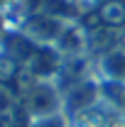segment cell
<instances>
[{
	"mask_svg": "<svg viewBox=\"0 0 125 127\" xmlns=\"http://www.w3.org/2000/svg\"><path fill=\"white\" fill-rule=\"evenodd\" d=\"M66 25L69 22H64L59 17H52L47 12H32V15L22 17L20 30L25 32L34 44H39V47H54Z\"/></svg>",
	"mask_w": 125,
	"mask_h": 127,
	"instance_id": "obj_1",
	"label": "cell"
},
{
	"mask_svg": "<svg viewBox=\"0 0 125 127\" xmlns=\"http://www.w3.org/2000/svg\"><path fill=\"white\" fill-rule=\"evenodd\" d=\"M25 105H27V112L32 115V120L52 117V115H59L62 95H59L57 86L52 81H39V83H34L30 88Z\"/></svg>",
	"mask_w": 125,
	"mask_h": 127,
	"instance_id": "obj_2",
	"label": "cell"
},
{
	"mask_svg": "<svg viewBox=\"0 0 125 127\" xmlns=\"http://www.w3.org/2000/svg\"><path fill=\"white\" fill-rule=\"evenodd\" d=\"M27 66L39 76V81H49L59 71V49L57 47H37V51L32 54Z\"/></svg>",
	"mask_w": 125,
	"mask_h": 127,
	"instance_id": "obj_3",
	"label": "cell"
},
{
	"mask_svg": "<svg viewBox=\"0 0 125 127\" xmlns=\"http://www.w3.org/2000/svg\"><path fill=\"white\" fill-rule=\"evenodd\" d=\"M103 76L115 83H125V51H108L101 59Z\"/></svg>",
	"mask_w": 125,
	"mask_h": 127,
	"instance_id": "obj_4",
	"label": "cell"
},
{
	"mask_svg": "<svg viewBox=\"0 0 125 127\" xmlns=\"http://www.w3.org/2000/svg\"><path fill=\"white\" fill-rule=\"evenodd\" d=\"M101 93H103V98H108L118 110H125V83L106 81V83H103V88H101Z\"/></svg>",
	"mask_w": 125,
	"mask_h": 127,
	"instance_id": "obj_5",
	"label": "cell"
},
{
	"mask_svg": "<svg viewBox=\"0 0 125 127\" xmlns=\"http://www.w3.org/2000/svg\"><path fill=\"white\" fill-rule=\"evenodd\" d=\"M32 127H62V117L52 115V117H42V120H32Z\"/></svg>",
	"mask_w": 125,
	"mask_h": 127,
	"instance_id": "obj_6",
	"label": "cell"
},
{
	"mask_svg": "<svg viewBox=\"0 0 125 127\" xmlns=\"http://www.w3.org/2000/svg\"><path fill=\"white\" fill-rule=\"evenodd\" d=\"M17 2H20V0H0V12L7 15L12 7H17Z\"/></svg>",
	"mask_w": 125,
	"mask_h": 127,
	"instance_id": "obj_7",
	"label": "cell"
},
{
	"mask_svg": "<svg viewBox=\"0 0 125 127\" xmlns=\"http://www.w3.org/2000/svg\"><path fill=\"white\" fill-rule=\"evenodd\" d=\"M7 30H10V22H7V15H2V12H0V42H2V37L7 34Z\"/></svg>",
	"mask_w": 125,
	"mask_h": 127,
	"instance_id": "obj_8",
	"label": "cell"
}]
</instances>
